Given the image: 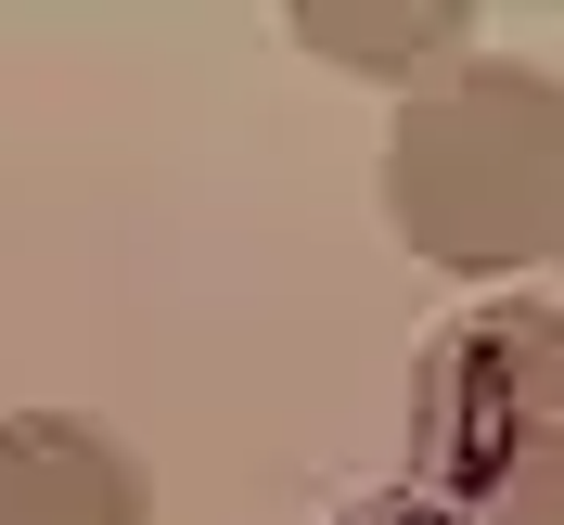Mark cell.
Segmentation results:
<instances>
[{
  "label": "cell",
  "instance_id": "277c9868",
  "mask_svg": "<svg viewBox=\"0 0 564 525\" xmlns=\"http://www.w3.org/2000/svg\"><path fill=\"white\" fill-rule=\"evenodd\" d=\"M282 26L308 39L321 65H359V77H411V90H436V77H462L475 52V0H295Z\"/></svg>",
  "mask_w": 564,
  "mask_h": 525
},
{
  "label": "cell",
  "instance_id": "3957f363",
  "mask_svg": "<svg viewBox=\"0 0 564 525\" xmlns=\"http://www.w3.org/2000/svg\"><path fill=\"white\" fill-rule=\"evenodd\" d=\"M0 525H154V488L90 411H0Z\"/></svg>",
  "mask_w": 564,
  "mask_h": 525
},
{
  "label": "cell",
  "instance_id": "6da1fadb",
  "mask_svg": "<svg viewBox=\"0 0 564 525\" xmlns=\"http://www.w3.org/2000/svg\"><path fill=\"white\" fill-rule=\"evenodd\" d=\"M386 218L436 270H552L564 256V77L475 52L386 129Z\"/></svg>",
  "mask_w": 564,
  "mask_h": 525
},
{
  "label": "cell",
  "instance_id": "5b68a950",
  "mask_svg": "<svg viewBox=\"0 0 564 525\" xmlns=\"http://www.w3.org/2000/svg\"><path fill=\"white\" fill-rule=\"evenodd\" d=\"M321 525H475V513H449V500H423V488H372V500H347V513H321Z\"/></svg>",
  "mask_w": 564,
  "mask_h": 525
},
{
  "label": "cell",
  "instance_id": "8992f818",
  "mask_svg": "<svg viewBox=\"0 0 564 525\" xmlns=\"http://www.w3.org/2000/svg\"><path fill=\"white\" fill-rule=\"evenodd\" d=\"M552 525H564V513H552Z\"/></svg>",
  "mask_w": 564,
  "mask_h": 525
},
{
  "label": "cell",
  "instance_id": "7a4b0ae2",
  "mask_svg": "<svg viewBox=\"0 0 564 525\" xmlns=\"http://www.w3.org/2000/svg\"><path fill=\"white\" fill-rule=\"evenodd\" d=\"M411 488L475 525L564 513V308H475L411 359Z\"/></svg>",
  "mask_w": 564,
  "mask_h": 525
}]
</instances>
